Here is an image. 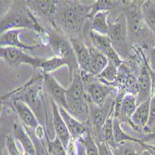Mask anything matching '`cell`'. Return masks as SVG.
<instances>
[{"label": "cell", "instance_id": "obj_35", "mask_svg": "<svg viewBox=\"0 0 155 155\" xmlns=\"http://www.w3.org/2000/svg\"><path fill=\"white\" fill-rule=\"evenodd\" d=\"M5 145L8 155H22L20 152L18 146L16 145V139L11 135H7L5 137Z\"/></svg>", "mask_w": 155, "mask_h": 155}, {"label": "cell", "instance_id": "obj_14", "mask_svg": "<svg viewBox=\"0 0 155 155\" xmlns=\"http://www.w3.org/2000/svg\"><path fill=\"white\" fill-rule=\"evenodd\" d=\"M27 4L37 19L41 18L50 22L54 29V19L58 10L59 1L57 0L55 1L54 0H32V1H27Z\"/></svg>", "mask_w": 155, "mask_h": 155}, {"label": "cell", "instance_id": "obj_6", "mask_svg": "<svg viewBox=\"0 0 155 155\" xmlns=\"http://www.w3.org/2000/svg\"><path fill=\"white\" fill-rule=\"evenodd\" d=\"M109 38L112 47L123 61L130 58L128 48V26L124 13L120 12L114 21L109 24Z\"/></svg>", "mask_w": 155, "mask_h": 155}, {"label": "cell", "instance_id": "obj_3", "mask_svg": "<svg viewBox=\"0 0 155 155\" xmlns=\"http://www.w3.org/2000/svg\"><path fill=\"white\" fill-rule=\"evenodd\" d=\"M12 29L34 30L38 35L46 31L28 7L27 1H13L8 11L3 17H1L0 21L1 34Z\"/></svg>", "mask_w": 155, "mask_h": 155}, {"label": "cell", "instance_id": "obj_40", "mask_svg": "<svg viewBox=\"0 0 155 155\" xmlns=\"http://www.w3.org/2000/svg\"><path fill=\"white\" fill-rule=\"evenodd\" d=\"M149 150V151L151 153V155H155V146L150 144V148H149V150Z\"/></svg>", "mask_w": 155, "mask_h": 155}, {"label": "cell", "instance_id": "obj_26", "mask_svg": "<svg viewBox=\"0 0 155 155\" xmlns=\"http://www.w3.org/2000/svg\"><path fill=\"white\" fill-rule=\"evenodd\" d=\"M114 109L109 115L101 132V142L106 143L110 150L114 149L117 144L114 141Z\"/></svg>", "mask_w": 155, "mask_h": 155}, {"label": "cell", "instance_id": "obj_36", "mask_svg": "<svg viewBox=\"0 0 155 155\" xmlns=\"http://www.w3.org/2000/svg\"><path fill=\"white\" fill-rule=\"evenodd\" d=\"M74 155H87L86 148L83 143L82 140L79 138L77 140H74Z\"/></svg>", "mask_w": 155, "mask_h": 155}, {"label": "cell", "instance_id": "obj_24", "mask_svg": "<svg viewBox=\"0 0 155 155\" xmlns=\"http://www.w3.org/2000/svg\"><path fill=\"white\" fill-rule=\"evenodd\" d=\"M110 12L102 11L98 12L90 21V30L102 35H108L109 34V24L108 16Z\"/></svg>", "mask_w": 155, "mask_h": 155}, {"label": "cell", "instance_id": "obj_23", "mask_svg": "<svg viewBox=\"0 0 155 155\" xmlns=\"http://www.w3.org/2000/svg\"><path fill=\"white\" fill-rule=\"evenodd\" d=\"M88 47H89L90 59H91L92 74L97 76L107 67V65L109 64V60L104 54H102L101 51H98L92 46H88Z\"/></svg>", "mask_w": 155, "mask_h": 155}, {"label": "cell", "instance_id": "obj_34", "mask_svg": "<svg viewBox=\"0 0 155 155\" xmlns=\"http://www.w3.org/2000/svg\"><path fill=\"white\" fill-rule=\"evenodd\" d=\"M155 130V86L153 84L152 89V96L150 98V120L144 130V134L152 132Z\"/></svg>", "mask_w": 155, "mask_h": 155}, {"label": "cell", "instance_id": "obj_12", "mask_svg": "<svg viewBox=\"0 0 155 155\" xmlns=\"http://www.w3.org/2000/svg\"><path fill=\"white\" fill-rule=\"evenodd\" d=\"M88 36L91 44L90 46H92L98 51H101L102 54H104L108 58L110 62L114 63L118 67L122 65V63L124 61L121 59L118 53L115 51L114 47H112L111 41L108 35H102L90 30L88 33Z\"/></svg>", "mask_w": 155, "mask_h": 155}, {"label": "cell", "instance_id": "obj_4", "mask_svg": "<svg viewBox=\"0 0 155 155\" xmlns=\"http://www.w3.org/2000/svg\"><path fill=\"white\" fill-rule=\"evenodd\" d=\"M67 110L70 114L82 123L87 124L89 120V102L84 88L80 70L71 77V84L66 89Z\"/></svg>", "mask_w": 155, "mask_h": 155}, {"label": "cell", "instance_id": "obj_5", "mask_svg": "<svg viewBox=\"0 0 155 155\" xmlns=\"http://www.w3.org/2000/svg\"><path fill=\"white\" fill-rule=\"evenodd\" d=\"M49 34V46L56 57L62 59L66 62V66L69 69V74L71 78L74 74L79 70L77 59L70 42V39L62 33L57 30L48 31Z\"/></svg>", "mask_w": 155, "mask_h": 155}, {"label": "cell", "instance_id": "obj_21", "mask_svg": "<svg viewBox=\"0 0 155 155\" xmlns=\"http://www.w3.org/2000/svg\"><path fill=\"white\" fill-rule=\"evenodd\" d=\"M13 137L16 140L21 143L23 153H27L29 155H35V149L33 140L27 132L24 125L21 123V121H15L12 125Z\"/></svg>", "mask_w": 155, "mask_h": 155}, {"label": "cell", "instance_id": "obj_13", "mask_svg": "<svg viewBox=\"0 0 155 155\" xmlns=\"http://www.w3.org/2000/svg\"><path fill=\"white\" fill-rule=\"evenodd\" d=\"M137 97L134 94L116 96L114 106V118L121 123H130V119L137 107Z\"/></svg>", "mask_w": 155, "mask_h": 155}, {"label": "cell", "instance_id": "obj_42", "mask_svg": "<svg viewBox=\"0 0 155 155\" xmlns=\"http://www.w3.org/2000/svg\"><path fill=\"white\" fill-rule=\"evenodd\" d=\"M22 155H29V154H27V153H22Z\"/></svg>", "mask_w": 155, "mask_h": 155}, {"label": "cell", "instance_id": "obj_2", "mask_svg": "<svg viewBox=\"0 0 155 155\" xmlns=\"http://www.w3.org/2000/svg\"><path fill=\"white\" fill-rule=\"evenodd\" d=\"M91 6L84 5L80 1H59L55 15V28L68 38L82 36L87 20H89Z\"/></svg>", "mask_w": 155, "mask_h": 155}, {"label": "cell", "instance_id": "obj_15", "mask_svg": "<svg viewBox=\"0 0 155 155\" xmlns=\"http://www.w3.org/2000/svg\"><path fill=\"white\" fill-rule=\"evenodd\" d=\"M70 42L73 46V48L74 50L79 70L84 73L92 74L91 70V59H90V52H89V47L86 44L84 41L83 36L79 37H73L69 38Z\"/></svg>", "mask_w": 155, "mask_h": 155}, {"label": "cell", "instance_id": "obj_38", "mask_svg": "<svg viewBox=\"0 0 155 155\" xmlns=\"http://www.w3.org/2000/svg\"><path fill=\"white\" fill-rule=\"evenodd\" d=\"M97 147H98V150H100V154L101 155H114L111 150L110 149V147L104 143V142H97Z\"/></svg>", "mask_w": 155, "mask_h": 155}, {"label": "cell", "instance_id": "obj_11", "mask_svg": "<svg viewBox=\"0 0 155 155\" xmlns=\"http://www.w3.org/2000/svg\"><path fill=\"white\" fill-rule=\"evenodd\" d=\"M0 57L9 66L16 67L21 64H28L32 66L34 70L41 68L42 63L45 61V59L33 57L24 50L14 48H1Z\"/></svg>", "mask_w": 155, "mask_h": 155}, {"label": "cell", "instance_id": "obj_17", "mask_svg": "<svg viewBox=\"0 0 155 155\" xmlns=\"http://www.w3.org/2000/svg\"><path fill=\"white\" fill-rule=\"evenodd\" d=\"M42 74L44 77V84L51 97L50 100L53 101L59 107H62L66 110V89L50 74Z\"/></svg>", "mask_w": 155, "mask_h": 155}, {"label": "cell", "instance_id": "obj_7", "mask_svg": "<svg viewBox=\"0 0 155 155\" xmlns=\"http://www.w3.org/2000/svg\"><path fill=\"white\" fill-rule=\"evenodd\" d=\"M81 76L84 84V88H86L89 103L97 106H102L108 101L109 96L114 91L117 90L112 84L104 83L92 74L81 72Z\"/></svg>", "mask_w": 155, "mask_h": 155}, {"label": "cell", "instance_id": "obj_37", "mask_svg": "<svg viewBox=\"0 0 155 155\" xmlns=\"http://www.w3.org/2000/svg\"><path fill=\"white\" fill-rule=\"evenodd\" d=\"M148 63H149V67L150 69L152 75H155V46L150 51Z\"/></svg>", "mask_w": 155, "mask_h": 155}, {"label": "cell", "instance_id": "obj_43", "mask_svg": "<svg viewBox=\"0 0 155 155\" xmlns=\"http://www.w3.org/2000/svg\"><path fill=\"white\" fill-rule=\"evenodd\" d=\"M152 76H155V75H152Z\"/></svg>", "mask_w": 155, "mask_h": 155}, {"label": "cell", "instance_id": "obj_28", "mask_svg": "<svg viewBox=\"0 0 155 155\" xmlns=\"http://www.w3.org/2000/svg\"><path fill=\"white\" fill-rule=\"evenodd\" d=\"M123 1H112V0H97L93 5H91V10L89 13V21L98 12H110L118 5H122Z\"/></svg>", "mask_w": 155, "mask_h": 155}, {"label": "cell", "instance_id": "obj_30", "mask_svg": "<svg viewBox=\"0 0 155 155\" xmlns=\"http://www.w3.org/2000/svg\"><path fill=\"white\" fill-rule=\"evenodd\" d=\"M46 143L50 155H69L67 150L57 137H55L54 139H51L49 136H47Z\"/></svg>", "mask_w": 155, "mask_h": 155}, {"label": "cell", "instance_id": "obj_33", "mask_svg": "<svg viewBox=\"0 0 155 155\" xmlns=\"http://www.w3.org/2000/svg\"><path fill=\"white\" fill-rule=\"evenodd\" d=\"M80 139L83 141V143L84 145V148H86L87 155H101L100 150H98L97 144L95 141V139H94V137H93V136H92L89 129H88L87 133L84 137H82Z\"/></svg>", "mask_w": 155, "mask_h": 155}, {"label": "cell", "instance_id": "obj_25", "mask_svg": "<svg viewBox=\"0 0 155 155\" xmlns=\"http://www.w3.org/2000/svg\"><path fill=\"white\" fill-rule=\"evenodd\" d=\"M114 155H141L143 146L137 142H123L117 144L111 150Z\"/></svg>", "mask_w": 155, "mask_h": 155}, {"label": "cell", "instance_id": "obj_19", "mask_svg": "<svg viewBox=\"0 0 155 155\" xmlns=\"http://www.w3.org/2000/svg\"><path fill=\"white\" fill-rule=\"evenodd\" d=\"M11 108L15 110L21 123L27 128L36 129L39 126V122L31 108L21 101L11 102Z\"/></svg>", "mask_w": 155, "mask_h": 155}, {"label": "cell", "instance_id": "obj_8", "mask_svg": "<svg viewBox=\"0 0 155 155\" xmlns=\"http://www.w3.org/2000/svg\"><path fill=\"white\" fill-rule=\"evenodd\" d=\"M115 106V100L110 101L102 106H97L95 104L89 103V120L87 123L88 128L95 139V141L101 142V132L103 126Z\"/></svg>", "mask_w": 155, "mask_h": 155}, {"label": "cell", "instance_id": "obj_39", "mask_svg": "<svg viewBox=\"0 0 155 155\" xmlns=\"http://www.w3.org/2000/svg\"><path fill=\"white\" fill-rule=\"evenodd\" d=\"M144 143H149L151 141H155V130L147 134H144L141 137H139Z\"/></svg>", "mask_w": 155, "mask_h": 155}, {"label": "cell", "instance_id": "obj_10", "mask_svg": "<svg viewBox=\"0 0 155 155\" xmlns=\"http://www.w3.org/2000/svg\"><path fill=\"white\" fill-rule=\"evenodd\" d=\"M153 89V79L151 71L149 67L148 60L141 49V58L139 61L138 76H137V104L150 100Z\"/></svg>", "mask_w": 155, "mask_h": 155}, {"label": "cell", "instance_id": "obj_29", "mask_svg": "<svg viewBox=\"0 0 155 155\" xmlns=\"http://www.w3.org/2000/svg\"><path fill=\"white\" fill-rule=\"evenodd\" d=\"M62 66H66V62L62 59L54 56L52 58L45 59L40 69L42 71V74H50Z\"/></svg>", "mask_w": 155, "mask_h": 155}, {"label": "cell", "instance_id": "obj_9", "mask_svg": "<svg viewBox=\"0 0 155 155\" xmlns=\"http://www.w3.org/2000/svg\"><path fill=\"white\" fill-rule=\"evenodd\" d=\"M144 1H124V13L128 26V34L134 37H139L147 27L142 14V4Z\"/></svg>", "mask_w": 155, "mask_h": 155}, {"label": "cell", "instance_id": "obj_41", "mask_svg": "<svg viewBox=\"0 0 155 155\" xmlns=\"http://www.w3.org/2000/svg\"><path fill=\"white\" fill-rule=\"evenodd\" d=\"M141 155H151V153L149 151V150H144V151L142 152V154Z\"/></svg>", "mask_w": 155, "mask_h": 155}, {"label": "cell", "instance_id": "obj_32", "mask_svg": "<svg viewBox=\"0 0 155 155\" xmlns=\"http://www.w3.org/2000/svg\"><path fill=\"white\" fill-rule=\"evenodd\" d=\"M25 127V126H24ZM27 132L29 133L34 145H35V155H50L48 150V147H47V143H46V138L42 139L36 137V135L35 134L34 129L31 128H27L25 127Z\"/></svg>", "mask_w": 155, "mask_h": 155}, {"label": "cell", "instance_id": "obj_16", "mask_svg": "<svg viewBox=\"0 0 155 155\" xmlns=\"http://www.w3.org/2000/svg\"><path fill=\"white\" fill-rule=\"evenodd\" d=\"M50 102H51V108H52V121H53L55 135L61 140V142L62 143L64 148L67 150L73 140L72 136L70 134L69 129L67 128V125L60 114L59 106L51 100H50Z\"/></svg>", "mask_w": 155, "mask_h": 155}, {"label": "cell", "instance_id": "obj_20", "mask_svg": "<svg viewBox=\"0 0 155 155\" xmlns=\"http://www.w3.org/2000/svg\"><path fill=\"white\" fill-rule=\"evenodd\" d=\"M59 110H60V114L63 121L65 122L67 125V128L69 129V132L72 136L73 140H77L87 133L89 128L87 124L82 123L76 118H74L72 114H70L68 110H65L64 108L59 107Z\"/></svg>", "mask_w": 155, "mask_h": 155}, {"label": "cell", "instance_id": "obj_31", "mask_svg": "<svg viewBox=\"0 0 155 155\" xmlns=\"http://www.w3.org/2000/svg\"><path fill=\"white\" fill-rule=\"evenodd\" d=\"M118 66H116L114 63L110 62L107 65V67L103 70L102 73L97 75V77L100 78L102 82L108 83V84H114L118 76Z\"/></svg>", "mask_w": 155, "mask_h": 155}, {"label": "cell", "instance_id": "obj_1", "mask_svg": "<svg viewBox=\"0 0 155 155\" xmlns=\"http://www.w3.org/2000/svg\"><path fill=\"white\" fill-rule=\"evenodd\" d=\"M43 86V74L35 76L28 83L24 84L22 87L10 92L9 94L3 96L1 97V101L3 102H12L15 101H21L27 104L37 117L39 124L43 127H45L48 135L50 136Z\"/></svg>", "mask_w": 155, "mask_h": 155}, {"label": "cell", "instance_id": "obj_18", "mask_svg": "<svg viewBox=\"0 0 155 155\" xmlns=\"http://www.w3.org/2000/svg\"><path fill=\"white\" fill-rule=\"evenodd\" d=\"M150 100H148L137 105L135 112L133 114L129 125L131 127L140 133H144V130L150 120Z\"/></svg>", "mask_w": 155, "mask_h": 155}, {"label": "cell", "instance_id": "obj_22", "mask_svg": "<svg viewBox=\"0 0 155 155\" xmlns=\"http://www.w3.org/2000/svg\"><path fill=\"white\" fill-rule=\"evenodd\" d=\"M22 30L20 29H12L8 30L0 35V46L1 48H20L22 50H34L35 46L26 45L20 40L19 36Z\"/></svg>", "mask_w": 155, "mask_h": 155}, {"label": "cell", "instance_id": "obj_27", "mask_svg": "<svg viewBox=\"0 0 155 155\" xmlns=\"http://www.w3.org/2000/svg\"><path fill=\"white\" fill-rule=\"evenodd\" d=\"M141 9L145 24L155 37V1H144Z\"/></svg>", "mask_w": 155, "mask_h": 155}]
</instances>
